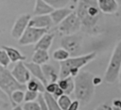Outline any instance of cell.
<instances>
[{"label":"cell","instance_id":"6da1fadb","mask_svg":"<svg viewBox=\"0 0 121 110\" xmlns=\"http://www.w3.org/2000/svg\"><path fill=\"white\" fill-rule=\"evenodd\" d=\"M76 13L80 20L81 30L84 33L95 35L100 32L103 17L97 0H78Z\"/></svg>","mask_w":121,"mask_h":110},{"label":"cell","instance_id":"7a4b0ae2","mask_svg":"<svg viewBox=\"0 0 121 110\" xmlns=\"http://www.w3.org/2000/svg\"><path fill=\"white\" fill-rule=\"evenodd\" d=\"M94 74L89 71L79 72L75 79V89L74 94L80 103H89L95 95V84Z\"/></svg>","mask_w":121,"mask_h":110},{"label":"cell","instance_id":"3957f363","mask_svg":"<svg viewBox=\"0 0 121 110\" xmlns=\"http://www.w3.org/2000/svg\"><path fill=\"white\" fill-rule=\"evenodd\" d=\"M95 56L96 53L92 52L78 56H72L60 62V78H65L68 76L76 77L79 73L81 68L93 61Z\"/></svg>","mask_w":121,"mask_h":110},{"label":"cell","instance_id":"277c9868","mask_svg":"<svg viewBox=\"0 0 121 110\" xmlns=\"http://www.w3.org/2000/svg\"><path fill=\"white\" fill-rule=\"evenodd\" d=\"M121 71V39L116 43L110 61L108 63L104 81L107 84H113L118 80L119 73Z\"/></svg>","mask_w":121,"mask_h":110},{"label":"cell","instance_id":"5b68a950","mask_svg":"<svg viewBox=\"0 0 121 110\" xmlns=\"http://www.w3.org/2000/svg\"><path fill=\"white\" fill-rule=\"evenodd\" d=\"M0 88L5 91L9 98L10 94L15 89H26V86L20 84L11 74V71H9L6 67L0 65Z\"/></svg>","mask_w":121,"mask_h":110},{"label":"cell","instance_id":"8992f818","mask_svg":"<svg viewBox=\"0 0 121 110\" xmlns=\"http://www.w3.org/2000/svg\"><path fill=\"white\" fill-rule=\"evenodd\" d=\"M57 29L59 33L62 36L72 35L78 32L81 29V23L76 11L70 13L60 24H59Z\"/></svg>","mask_w":121,"mask_h":110},{"label":"cell","instance_id":"52a82bcc","mask_svg":"<svg viewBox=\"0 0 121 110\" xmlns=\"http://www.w3.org/2000/svg\"><path fill=\"white\" fill-rule=\"evenodd\" d=\"M47 32H48L47 28H37V27L28 26L22 35V37L18 39V42L21 46L36 44L38 40Z\"/></svg>","mask_w":121,"mask_h":110},{"label":"cell","instance_id":"ba28073f","mask_svg":"<svg viewBox=\"0 0 121 110\" xmlns=\"http://www.w3.org/2000/svg\"><path fill=\"white\" fill-rule=\"evenodd\" d=\"M83 39L81 36L77 34L62 36L60 39V46L67 50L70 55H76L80 49L82 45Z\"/></svg>","mask_w":121,"mask_h":110},{"label":"cell","instance_id":"9c48e42d","mask_svg":"<svg viewBox=\"0 0 121 110\" xmlns=\"http://www.w3.org/2000/svg\"><path fill=\"white\" fill-rule=\"evenodd\" d=\"M30 18H31V16L29 14H22L21 16H19L16 19V21L11 28V31H10V35L13 39L18 40L22 37V35L24 34L26 29L28 27Z\"/></svg>","mask_w":121,"mask_h":110},{"label":"cell","instance_id":"30bf717a","mask_svg":"<svg viewBox=\"0 0 121 110\" xmlns=\"http://www.w3.org/2000/svg\"><path fill=\"white\" fill-rule=\"evenodd\" d=\"M11 74L13 77L23 85H26L30 80V72L28 69L26 67L24 61H19L15 64L13 69L11 70Z\"/></svg>","mask_w":121,"mask_h":110},{"label":"cell","instance_id":"8fae6325","mask_svg":"<svg viewBox=\"0 0 121 110\" xmlns=\"http://www.w3.org/2000/svg\"><path fill=\"white\" fill-rule=\"evenodd\" d=\"M53 21L49 14L46 15H34L30 18L28 26L37 28H50L53 25Z\"/></svg>","mask_w":121,"mask_h":110},{"label":"cell","instance_id":"7c38bea8","mask_svg":"<svg viewBox=\"0 0 121 110\" xmlns=\"http://www.w3.org/2000/svg\"><path fill=\"white\" fill-rule=\"evenodd\" d=\"M25 65L26 67L28 69L29 72L37 79H39L44 86L47 85L48 81L46 80L44 74H43V69H42V65H39V64H36L34 62H25Z\"/></svg>","mask_w":121,"mask_h":110},{"label":"cell","instance_id":"4fadbf2b","mask_svg":"<svg viewBox=\"0 0 121 110\" xmlns=\"http://www.w3.org/2000/svg\"><path fill=\"white\" fill-rule=\"evenodd\" d=\"M97 5L104 14H113L117 12L119 7L116 0H97Z\"/></svg>","mask_w":121,"mask_h":110},{"label":"cell","instance_id":"5bb4252c","mask_svg":"<svg viewBox=\"0 0 121 110\" xmlns=\"http://www.w3.org/2000/svg\"><path fill=\"white\" fill-rule=\"evenodd\" d=\"M72 12L73 10L71 8L64 7V8H54V10L49 15L53 21V24L58 25Z\"/></svg>","mask_w":121,"mask_h":110},{"label":"cell","instance_id":"9a60e30c","mask_svg":"<svg viewBox=\"0 0 121 110\" xmlns=\"http://www.w3.org/2000/svg\"><path fill=\"white\" fill-rule=\"evenodd\" d=\"M54 10V8L50 6L44 0H35V5L33 8L34 15H46L50 14Z\"/></svg>","mask_w":121,"mask_h":110},{"label":"cell","instance_id":"2e32d148","mask_svg":"<svg viewBox=\"0 0 121 110\" xmlns=\"http://www.w3.org/2000/svg\"><path fill=\"white\" fill-rule=\"evenodd\" d=\"M57 83H58L59 86L63 90L64 94L70 95L71 93L74 92L75 79L72 76H68V77H65V78H60Z\"/></svg>","mask_w":121,"mask_h":110},{"label":"cell","instance_id":"e0dca14e","mask_svg":"<svg viewBox=\"0 0 121 110\" xmlns=\"http://www.w3.org/2000/svg\"><path fill=\"white\" fill-rule=\"evenodd\" d=\"M54 37H55L54 33H49V32L45 33V34L38 40V42L35 44L34 49H35V50L41 49V50H46V51H47V50L51 47V45H52V43H53Z\"/></svg>","mask_w":121,"mask_h":110},{"label":"cell","instance_id":"ac0fdd59","mask_svg":"<svg viewBox=\"0 0 121 110\" xmlns=\"http://www.w3.org/2000/svg\"><path fill=\"white\" fill-rule=\"evenodd\" d=\"M42 69L48 82H58L60 79V72H57V70L53 65L46 63L42 65Z\"/></svg>","mask_w":121,"mask_h":110},{"label":"cell","instance_id":"d6986e66","mask_svg":"<svg viewBox=\"0 0 121 110\" xmlns=\"http://www.w3.org/2000/svg\"><path fill=\"white\" fill-rule=\"evenodd\" d=\"M2 48L7 52L11 63H17L19 61H25L26 59V55H24L18 49L14 48V47H11V46H2Z\"/></svg>","mask_w":121,"mask_h":110},{"label":"cell","instance_id":"ffe728a7","mask_svg":"<svg viewBox=\"0 0 121 110\" xmlns=\"http://www.w3.org/2000/svg\"><path fill=\"white\" fill-rule=\"evenodd\" d=\"M32 62L39 64V65H43L49 62L50 56L49 54L46 50H41V49H37L34 51V54L32 55Z\"/></svg>","mask_w":121,"mask_h":110},{"label":"cell","instance_id":"44dd1931","mask_svg":"<svg viewBox=\"0 0 121 110\" xmlns=\"http://www.w3.org/2000/svg\"><path fill=\"white\" fill-rule=\"evenodd\" d=\"M26 89L32 90V91H37L39 93H43L45 92V86L37 78L33 77L30 78V80L26 84Z\"/></svg>","mask_w":121,"mask_h":110},{"label":"cell","instance_id":"7402d4cb","mask_svg":"<svg viewBox=\"0 0 121 110\" xmlns=\"http://www.w3.org/2000/svg\"><path fill=\"white\" fill-rule=\"evenodd\" d=\"M9 100L12 106L16 104H21L25 101V91L23 89H15L11 92Z\"/></svg>","mask_w":121,"mask_h":110},{"label":"cell","instance_id":"603a6c76","mask_svg":"<svg viewBox=\"0 0 121 110\" xmlns=\"http://www.w3.org/2000/svg\"><path fill=\"white\" fill-rule=\"evenodd\" d=\"M52 57H53V59H55L56 61L61 62V61H64V60H66L67 58L70 57V53H69L67 50H65L64 48L60 47V48L56 49V50L53 52Z\"/></svg>","mask_w":121,"mask_h":110},{"label":"cell","instance_id":"cb8c5ba5","mask_svg":"<svg viewBox=\"0 0 121 110\" xmlns=\"http://www.w3.org/2000/svg\"><path fill=\"white\" fill-rule=\"evenodd\" d=\"M43 95L44 97V100L46 102V104L49 110H61L57 103V100L51 94H49L48 92H43Z\"/></svg>","mask_w":121,"mask_h":110},{"label":"cell","instance_id":"d4e9b609","mask_svg":"<svg viewBox=\"0 0 121 110\" xmlns=\"http://www.w3.org/2000/svg\"><path fill=\"white\" fill-rule=\"evenodd\" d=\"M71 102H72V100L70 99L69 95H67V94H63L57 99V103L61 110H66L69 107V105L71 104Z\"/></svg>","mask_w":121,"mask_h":110},{"label":"cell","instance_id":"484cf974","mask_svg":"<svg viewBox=\"0 0 121 110\" xmlns=\"http://www.w3.org/2000/svg\"><path fill=\"white\" fill-rule=\"evenodd\" d=\"M10 104H11V102H10V100H9L8 94L0 88V108L7 109Z\"/></svg>","mask_w":121,"mask_h":110},{"label":"cell","instance_id":"4316f807","mask_svg":"<svg viewBox=\"0 0 121 110\" xmlns=\"http://www.w3.org/2000/svg\"><path fill=\"white\" fill-rule=\"evenodd\" d=\"M54 8H60L66 7L72 0H44Z\"/></svg>","mask_w":121,"mask_h":110},{"label":"cell","instance_id":"83f0119b","mask_svg":"<svg viewBox=\"0 0 121 110\" xmlns=\"http://www.w3.org/2000/svg\"><path fill=\"white\" fill-rule=\"evenodd\" d=\"M10 62H11V61H10V59H9V55H8V54H7V52L1 47V48H0V65L7 68V67L9 65Z\"/></svg>","mask_w":121,"mask_h":110},{"label":"cell","instance_id":"f1b7e54d","mask_svg":"<svg viewBox=\"0 0 121 110\" xmlns=\"http://www.w3.org/2000/svg\"><path fill=\"white\" fill-rule=\"evenodd\" d=\"M23 108L24 110H41V104L38 101L25 102V103L23 104Z\"/></svg>","mask_w":121,"mask_h":110},{"label":"cell","instance_id":"f546056e","mask_svg":"<svg viewBox=\"0 0 121 110\" xmlns=\"http://www.w3.org/2000/svg\"><path fill=\"white\" fill-rule=\"evenodd\" d=\"M40 93L37 91H32V90H28L26 89V91H25V102H33L36 101L39 97Z\"/></svg>","mask_w":121,"mask_h":110},{"label":"cell","instance_id":"4dcf8cb0","mask_svg":"<svg viewBox=\"0 0 121 110\" xmlns=\"http://www.w3.org/2000/svg\"><path fill=\"white\" fill-rule=\"evenodd\" d=\"M58 86H59V85L57 82H48L47 85L45 86V92H48L49 94L52 95L56 91Z\"/></svg>","mask_w":121,"mask_h":110},{"label":"cell","instance_id":"1f68e13d","mask_svg":"<svg viewBox=\"0 0 121 110\" xmlns=\"http://www.w3.org/2000/svg\"><path fill=\"white\" fill-rule=\"evenodd\" d=\"M37 101H38V102H40V104H41V110H49V109H48V106H47V104H46V102H45V100H44V97H43V93H40V95H39Z\"/></svg>","mask_w":121,"mask_h":110},{"label":"cell","instance_id":"d6a6232c","mask_svg":"<svg viewBox=\"0 0 121 110\" xmlns=\"http://www.w3.org/2000/svg\"><path fill=\"white\" fill-rule=\"evenodd\" d=\"M79 106H80V102H79V101H78L76 99L75 101H72L71 104L69 105V107L66 110H78Z\"/></svg>","mask_w":121,"mask_h":110},{"label":"cell","instance_id":"836d02e7","mask_svg":"<svg viewBox=\"0 0 121 110\" xmlns=\"http://www.w3.org/2000/svg\"><path fill=\"white\" fill-rule=\"evenodd\" d=\"M112 106H111L109 103L104 102V103H100L95 110H112Z\"/></svg>","mask_w":121,"mask_h":110},{"label":"cell","instance_id":"e575fe53","mask_svg":"<svg viewBox=\"0 0 121 110\" xmlns=\"http://www.w3.org/2000/svg\"><path fill=\"white\" fill-rule=\"evenodd\" d=\"M63 94H64L63 90H62V89H61L60 86H58V88H57V89H56V91H55V92L52 94V96H53V97H54V98L57 100L59 97H60V96H61V95H63Z\"/></svg>","mask_w":121,"mask_h":110},{"label":"cell","instance_id":"d590c367","mask_svg":"<svg viewBox=\"0 0 121 110\" xmlns=\"http://www.w3.org/2000/svg\"><path fill=\"white\" fill-rule=\"evenodd\" d=\"M112 106L113 107H117V108H121V100L119 99H114L112 101Z\"/></svg>","mask_w":121,"mask_h":110},{"label":"cell","instance_id":"8d00e7d4","mask_svg":"<svg viewBox=\"0 0 121 110\" xmlns=\"http://www.w3.org/2000/svg\"><path fill=\"white\" fill-rule=\"evenodd\" d=\"M101 82H102V80H101V78H100V77H97V76H94V84H95V86H97V85H99Z\"/></svg>","mask_w":121,"mask_h":110},{"label":"cell","instance_id":"74e56055","mask_svg":"<svg viewBox=\"0 0 121 110\" xmlns=\"http://www.w3.org/2000/svg\"><path fill=\"white\" fill-rule=\"evenodd\" d=\"M11 110H24V108H23V106H21L20 104H16V105H14V106L12 107Z\"/></svg>","mask_w":121,"mask_h":110},{"label":"cell","instance_id":"f35d334b","mask_svg":"<svg viewBox=\"0 0 121 110\" xmlns=\"http://www.w3.org/2000/svg\"><path fill=\"white\" fill-rule=\"evenodd\" d=\"M118 82H119V87H120V90H121V71H120L119 76H118Z\"/></svg>","mask_w":121,"mask_h":110},{"label":"cell","instance_id":"ab89813d","mask_svg":"<svg viewBox=\"0 0 121 110\" xmlns=\"http://www.w3.org/2000/svg\"><path fill=\"white\" fill-rule=\"evenodd\" d=\"M112 110H121V108H117V107H113V106H112Z\"/></svg>","mask_w":121,"mask_h":110},{"label":"cell","instance_id":"60d3db41","mask_svg":"<svg viewBox=\"0 0 121 110\" xmlns=\"http://www.w3.org/2000/svg\"><path fill=\"white\" fill-rule=\"evenodd\" d=\"M116 2L118 4V6H121V0H116Z\"/></svg>","mask_w":121,"mask_h":110},{"label":"cell","instance_id":"b9f144b4","mask_svg":"<svg viewBox=\"0 0 121 110\" xmlns=\"http://www.w3.org/2000/svg\"><path fill=\"white\" fill-rule=\"evenodd\" d=\"M72 2H73V4H78V0H72Z\"/></svg>","mask_w":121,"mask_h":110}]
</instances>
